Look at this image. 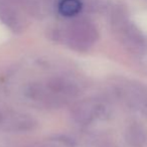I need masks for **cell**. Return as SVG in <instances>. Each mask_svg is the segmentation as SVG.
<instances>
[{"label": "cell", "instance_id": "cell-1", "mask_svg": "<svg viewBox=\"0 0 147 147\" xmlns=\"http://www.w3.org/2000/svg\"><path fill=\"white\" fill-rule=\"evenodd\" d=\"M114 26L119 33L122 43L129 51L140 55L147 45V39L141 30L129 21L125 13L120 12L114 18Z\"/></svg>", "mask_w": 147, "mask_h": 147}, {"label": "cell", "instance_id": "cell-2", "mask_svg": "<svg viewBox=\"0 0 147 147\" xmlns=\"http://www.w3.org/2000/svg\"><path fill=\"white\" fill-rule=\"evenodd\" d=\"M118 94L123 102L143 116L147 117V86L136 81H127L118 88Z\"/></svg>", "mask_w": 147, "mask_h": 147}, {"label": "cell", "instance_id": "cell-3", "mask_svg": "<svg viewBox=\"0 0 147 147\" xmlns=\"http://www.w3.org/2000/svg\"><path fill=\"white\" fill-rule=\"evenodd\" d=\"M36 121L30 115L17 111L0 112V130L6 132H25L32 130Z\"/></svg>", "mask_w": 147, "mask_h": 147}, {"label": "cell", "instance_id": "cell-4", "mask_svg": "<svg viewBox=\"0 0 147 147\" xmlns=\"http://www.w3.org/2000/svg\"><path fill=\"white\" fill-rule=\"evenodd\" d=\"M108 108L99 100H85L75 106L71 117L77 123L87 125L107 114Z\"/></svg>", "mask_w": 147, "mask_h": 147}, {"label": "cell", "instance_id": "cell-5", "mask_svg": "<svg viewBox=\"0 0 147 147\" xmlns=\"http://www.w3.org/2000/svg\"><path fill=\"white\" fill-rule=\"evenodd\" d=\"M98 37L97 30L88 22H77L69 30V39L71 45L78 49H88Z\"/></svg>", "mask_w": 147, "mask_h": 147}, {"label": "cell", "instance_id": "cell-6", "mask_svg": "<svg viewBox=\"0 0 147 147\" xmlns=\"http://www.w3.org/2000/svg\"><path fill=\"white\" fill-rule=\"evenodd\" d=\"M125 140L129 147H144L147 143V130L141 123H131L125 131Z\"/></svg>", "mask_w": 147, "mask_h": 147}, {"label": "cell", "instance_id": "cell-7", "mask_svg": "<svg viewBox=\"0 0 147 147\" xmlns=\"http://www.w3.org/2000/svg\"><path fill=\"white\" fill-rule=\"evenodd\" d=\"M59 12L63 16L71 17L77 15L82 9V2L80 0H61L59 4Z\"/></svg>", "mask_w": 147, "mask_h": 147}, {"label": "cell", "instance_id": "cell-8", "mask_svg": "<svg viewBox=\"0 0 147 147\" xmlns=\"http://www.w3.org/2000/svg\"><path fill=\"white\" fill-rule=\"evenodd\" d=\"M139 57H140L141 59H143V61H144L145 69H147V45H146V47H145L144 51H143L142 53L139 55Z\"/></svg>", "mask_w": 147, "mask_h": 147}]
</instances>
